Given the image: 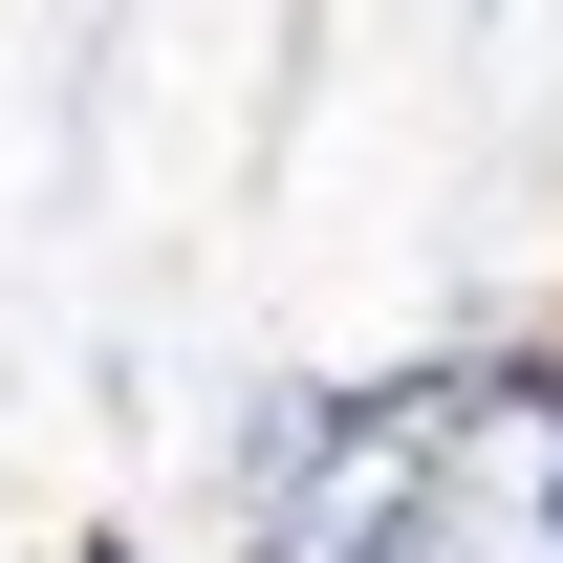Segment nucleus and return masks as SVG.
<instances>
[{"mask_svg":"<svg viewBox=\"0 0 563 563\" xmlns=\"http://www.w3.org/2000/svg\"><path fill=\"white\" fill-rule=\"evenodd\" d=\"M520 520H542V563H563V455H542V477H520Z\"/></svg>","mask_w":563,"mask_h":563,"instance_id":"nucleus-1","label":"nucleus"},{"mask_svg":"<svg viewBox=\"0 0 563 563\" xmlns=\"http://www.w3.org/2000/svg\"><path fill=\"white\" fill-rule=\"evenodd\" d=\"M66 563H152V542H131V520H87V542H66Z\"/></svg>","mask_w":563,"mask_h":563,"instance_id":"nucleus-2","label":"nucleus"}]
</instances>
